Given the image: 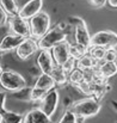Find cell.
Segmentation results:
<instances>
[{"label":"cell","mask_w":117,"mask_h":123,"mask_svg":"<svg viewBox=\"0 0 117 123\" xmlns=\"http://www.w3.org/2000/svg\"><path fill=\"white\" fill-rule=\"evenodd\" d=\"M31 88L32 87H23L22 90L17 91V92H13L12 96L19 100H23V102H31Z\"/></svg>","instance_id":"24"},{"label":"cell","mask_w":117,"mask_h":123,"mask_svg":"<svg viewBox=\"0 0 117 123\" xmlns=\"http://www.w3.org/2000/svg\"><path fill=\"white\" fill-rule=\"evenodd\" d=\"M42 7H43V0H29L19 8L18 16L23 19L29 20L35 14L42 11Z\"/></svg>","instance_id":"11"},{"label":"cell","mask_w":117,"mask_h":123,"mask_svg":"<svg viewBox=\"0 0 117 123\" xmlns=\"http://www.w3.org/2000/svg\"><path fill=\"white\" fill-rule=\"evenodd\" d=\"M68 81L77 87L79 84H81V82L84 81V71L80 69L79 67H75V68L68 74Z\"/></svg>","instance_id":"22"},{"label":"cell","mask_w":117,"mask_h":123,"mask_svg":"<svg viewBox=\"0 0 117 123\" xmlns=\"http://www.w3.org/2000/svg\"><path fill=\"white\" fill-rule=\"evenodd\" d=\"M88 1L93 7H103L108 2V0H88Z\"/></svg>","instance_id":"30"},{"label":"cell","mask_w":117,"mask_h":123,"mask_svg":"<svg viewBox=\"0 0 117 123\" xmlns=\"http://www.w3.org/2000/svg\"><path fill=\"white\" fill-rule=\"evenodd\" d=\"M55 86H56V84L54 81V79L51 78V75L50 74H45V73H39L37 79H36V82L34 85V87L41 88V90H43L45 92H49Z\"/></svg>","instance_id":"16"},{"label":"cell","mask_w":117,"mask_h":123,"mask_svg":"<svg viewBox=\"0 0 117 123\" xmlns=\"http://www.w3.org/2000/svg\"><path fill=\"white\" fill-rule=\"evenodd\" d=\"M0 86L5 91L17 92L26 86L25 78L14 71H2L0 74Z\"/></svg>","instance_id":"3"},{"label":"cell","mask_w":117,"mask_h":123,"mask_svg":"<svg viewBox=\"0 0 117 123\" xmlns=\"http://www.w3.org/2000/svg\"><path fill=\"white\" fill-rule=\"evenodd\" d=\"M63 41H67V34L59 30L57 28H50V30L43 37L37 40L38 48L45 50H51L55 45H57L59 43Z\"/></svg>","instance_id":"5"},{"label":"cell","mask_w":117,"mask_h":123,"mask_svg":"<svg viewBox=\"0 0 117 123\" xmlns=\"http://www.w3.org/2000/svg\"><path fill=\"white\" fill-rule=\"evenodd\" d=\"M29 24L31 30V37H34L35 40H39L50 30L51 19L47 12L41 11L29 19Z\"/></svg>","instance_id":"2"},{"label":"cell","mask_w":117,"mask_h":123,"mask_svg":"<svg viewBox=\"0 0 117 123\" xmlns=\"http://www.w3.org/2000/svg\"><path fill=\"white\" fill-rule=\"evenodd\" d=\"M69 25L74 26V38L75 43H79L86 48H90L91 45V35L87 28L86 22L78 16H72L68 18Z\"/></svg>","instance_id":"4"},{"label":"cell","mask_w":117,"mask_h":123,"mask_svg":"<svg viewBox=\"0 0 117 123\" xmlns=\"http://www.w3.org/2000/svg\"><path fill=\"white\" fill-rule=\"evenodd\" d=\"M24 41V37L17 36L13 34H8L0 41V53H7L11 50H16L18 45Z\"/></svg>","instance_id":"13"},{"label":"cell","mask_w":117,"mask_h":123,"mask_svg":"<svg viewBox=\"0 0 117 123\" xmlns=\"http://www.w3.org/2000/svg\"><path fill=\"white\" fill-rule=\"evenodd\" d=\"M39 50L38 48V42L35 40L34 37H26L24 38V41L22 42L18 48L16 49V55L20 59V60H28L30 59L35 53H37Z\"/></svg>","instance_id":"9"},{"label":"cell","mask_w":117,"mask_h":123,"mask_svg":"<svg viewBox=\"0 0 117 123\" xmlns=\"http://www.w3.org/2000/svg\"><path fill=\"white\" fill-rule=\"evenodd\" d=\"M105 61L109 62H117V50L116 48H108L105 50V56H104Z\"/></svg>","instance_id":"26"},{"label":"cell","mask_w":117,"mask_h":123,"mask_svg":"<svg viewBox=\"0 0 117 123\" xmlns=\"http://www.w3.org/2000/svg\"><path fill=\"white\" fill-rule=\"evenodd\" d=\"M91 45L108 48H116L117 47V34L111 30H102L91 36ZM90 45V47H91Z\"/></svg>","instance_id":"6"},{"label":"cell","mask_w":117,"mask_h":123,"mask_svg":"<svg viewBox=\"0 0 117 123\" xmlns=\"http://www.w3.org/2000/svg\"><path fill=\"white\" fill-rule=\"evenodd\" d=\"M1 72H2V67L0 66V74H1Z\"/></svg>","instance_id":"32"},{"label":"cell","mask_w":117,"mask_h":123,"mask_svg":"<svg viewBox=\"0 0 117 123\" xmlns=\"http://www.w3.org/2000/svg\"><path fill=\"white\" fill-rule=\"evenodd\" d=\"M96 68L98 73L106 80L117 74V62H109V61L102 60L97 63Z\"/></svg>","instance_id":"15"},{"label":"cell","mask_w":117,"mask_h":123,"mask_svg":"<svg viewBox=\"0 0 117 123\" xmlns=\"http://www.w3.org/2000/svg\"><path fill=\"white\" fill-rule=\"evenodd\" d=\"M36 62H37V66H38L41 73H45V74H50L54 66H55V61L53 59L51 51L45 50V49H39L38 50Z\"/></svg>","instance_id":"10"},{"label":"cell","mask_w":117,"mask_h":123,"mask_svg":"<svg viewBox=\"0 0 117 123\" xmlns=\"http://www.w3.org/2000/svg\"><path fill=\"white\" fill-rule=\"evenodd\" d=\"M110 7H112V8H117V0H108V2H106Z\"/></svg>","instance_id":"31"},{"label":"cell","mask_w":117,"mask_h":123,"mask_svg":"<svg viewBox=\"0 0 117 123\" xmlns=\"http://www.w3.org/2000/svg\"><path fill=\"white\" fill-rule=\"evenodd\" d=\"M0 6L8 14V17L18 16V12H19V8H20L17 0H0Z\"/></svg>","instance_id":"18"},{"label":"cell","mask_w":117,"mask_h":123,"mask_svg":"<svg viewBox=\"0 0 117 123\" xmlns=\"http://www.w3.org/2000/svg\"><path fill=\"white\" fill-rule=\"evenodd\" d=\"M50 75L54 79L55 84L59 85V86H62V85H65V84L68 82V74L63 71V68L60 65H56L55 63V66H54Z\"/></svg>","instance_id":"17"},{"label":"cell","mask_w":117,"mask_h":123,"mask_svg":"<svg viewBox=\"0 0 117 123\" xmlns=\"http://www.w3.org/2000/svg\"><path fill=\"white\" fill-rule=\"evenodd\" d=\"M50 51H51V55H53V59H54L55 63L62 66L71 57V54H69V42L68 41L61 42L57 45H55Z\"/></svg>","instance_id":"12"},{"label":"cell","mask_w":117,"mask_h":123,"mask_svg":"<svg viewBox=\"0 0 117 123\" xmlns=\"http://www.w3.org/2000/svg\"><path fill=\"white\" fill-rule=\"evenodd\" d=\"M7 25H8V29H10L11 34L17 35V36H22L24 38L31 37V30H30L29 20L23 19L19 16H14V17L8 18Z\"/></svg>","instance_id":"8"},{"label":"cell","mask_w":117,"mask_h":123,"mask_svg":"<svg viewBox=\"0 0 117 123\" xmlns=\"http://www.w3.org/2000/svg\"><path fill=\"white\" fill-rule=\"evenodd\" d=\"M57 123H78V117L71 109H67Z\"/></svg>","instance_id":"25"},{"label":"cell","mask_w":117,"mask_h":123,"mask_svg":"<svg viewBox=\"0 0 117 123\" xmlns=\"http://www.w3.org/2000/svg\"><path fill=\"white\" fill-rule=\"evenodd\" d=\"M62 68H63V71L67 73V74H69L75 67H77V60L75 59H73V57H69L62 66H61Z\"/></svg>","instance_id":"27"},{"label":"cell","mask_w":117,"mask_h":123,"mask_svg":"<svg viewBox=\"0 0 117 123\" xmlns=\"http://www.w3.org/2000/svg\"><path fill=\"white\" fill-rule=\"evenodd\" d=\"M87 50L88 48L79 44V43H69V54H71V57L79 60L81 56H84L85 54H87Z\"/></svg>","instance_id":"21"},{"label":"cell","mask_w":117,"mask_h":123,"mask_svg":"<svg viewBox=\"0 0 117 123\" xmlns=\"http://www.w3.org/2000/svg\"><path fill=\"white\" fill-rule=\"evenodd\" d=\"M23 123H53V121L39 108H35L24 115Z\"/></svg>","instance_id":"14"},{"label":"cell","mask_w":117,"mask_h":123,"mask_svg":"<svg viewBox=\"0 0 117 123\" xmlns=\"http://www.w3.org/2000/svg\"><path fill=\"white\" fill-rule=\"evenodd\" d=\"M100 108H102L100 102L97 98L87 97V98H84V99H80L78 102H75L72 105L71 110L77 115L78 123H79V122H82L86 118L96 116L100 111Z\"/></svg>","instance_id":"1"},{"label":"cell","mask_w":117,"mask_h":123,"mask_svg":"<svg viewBox=\"0 0 117 123\" xmlns=\"http://www.w3.org/2000/svg\"><path fill=\"white\" fill-rule=\"evenodd\" d=\"M105 48H103V47H97V45H91L90 48H88V50H87V53L97 61V62H99V61H102V60H104V56H105Z\"/></svg>","instance_id":"23"},{"label":"cell","mask_w":117,"mask_h":123,"mask_svg":"<svg viewBox=\"0 0 117 123\" xmlns=\"http://www.w3.org/2000/svg\"><path fill=\"white\" fill-rule=\"evenodd\" d=\"M39 102H41L39 109L45 115L51 117L55 114V111H56V109L59 106V102H60V93H59L57 88L54 87L53 90H50Z\"/></svg>","instance_id":"7"},{"label":"cell","mask_w":117,"mask_h":123,"mask_svg":"<svg viewBox=\"0 0 117 123\" xmlns=\"http://www.w3.org/2000/svg\"><path fill=\"white\" fill-rule=\"evenodd\" d=\"M97 63H98V62H97L88 53L85 54L84 56H81L79 60H77V67H79V68L82 69V71L96 68V67H97Z\"/></svg>","instance_id":"19"},{"label":"cell","mask_w":117,"mask_h":123,"mask_svg":"<svg viewBox=\"0 0 117 123\" xmlns=\"http://www.w3.org/2000/svg\"><path fill=\"white\" fill-rule=\"evenodd\" d=\"M6 97H7L6 91H0V114H2V112H5V111H6V109H5Z\"/></svg>","instance_id":"29"},{"label":"cell","mask_w":117,"mask_h":123,"mask_svg":"<svg viewBox=\"0 0 117 123\" xmlns=\"http://www.w3.org/2000/svg\"><path fill=\"white\" fill-rule=\"evenodd\" d=\"M0 123H1V114H0Z\"/></svg>","instance_id":"33"},{"label":"cell","mask_w":117,"mask_h":123,"mask_svg":"<svg viewBox=\"0 0 117 123\" xmlns=\"http://www.w3.org/2000/svg\"><path fill=\"white\" fill-rule=\"evenodd\" d=\"M8 14L4 11V8L0 6V28L7 25V20H8Z\"/></svg>","instance_id":"28"},{"label":"cell","mask_w":117,"mask_h":123,"mask_svg":"<svg viewBox=\"0 0 117 123\" xmlns=\"http://www.w3.org/2000/svg\"><path fill=\"white\" fill-rule=\"evenodd\" d=\"M24 115L14 111H5L1 114V123H23Z\"/></svg>","instance_id":"20"}]
</instances>
